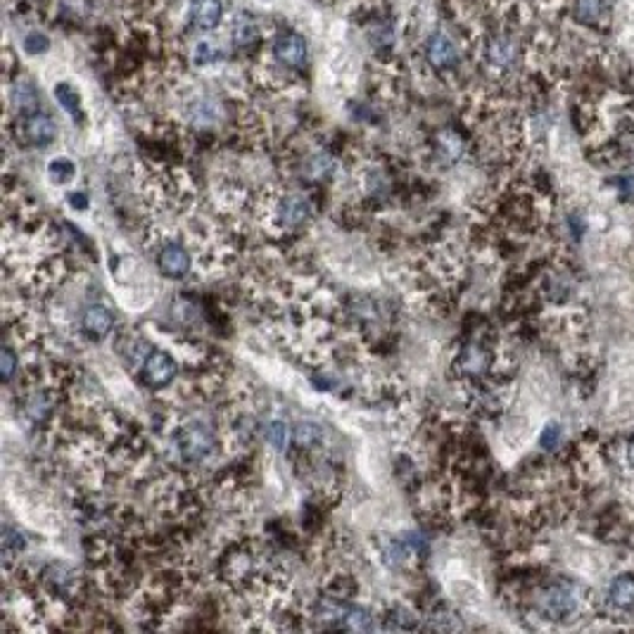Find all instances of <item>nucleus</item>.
I'll list each match as a JSON object with an SVG mask.
<instances>
[{"label":"nucleus","instance_id":"f257e3e1","mask_svg":"<svg viewBox=\"0 0 634 634\" xmlns=\"http://www.w3.org/2000/svg\"><path fill=\"white\" fill-rule=\"evenodd\" d=\"M578 587L568 582H549L535 594L537 613L547 620H570L580 610Z\"/></svg>","mask_w":634,"mask_h":634},{"label":"nucleus","instance_id":"f03ea898","mask_svg":"<svg viewBox=\"0 0 634 634\" xmlns=\"http://www.w3.org/2000/svg\"><path fill=\"white\" fill-rule=\"evenodd\" d=\"M172 442L179 459L185 463L207 461L216 450V435L203 423L179 425L172 432Z\"/></svg>","mask_w":634,"mask_h":634},{"label":"nucleus","instance_id":"7ed1b4c3","mask_svg":"<svg viewBox=\"0 0 634 634\" xmlns=\"http://www.w3.org/2000/svg\"><path fill=\"white\" fill-rule=\"evenodd\" d=\"M266 216L269 222L276 223L278 231H297L314 216V207L309 203V197L290 193V195L276 197L272 207H266Z\"/></svg>","mask_w":634,"mask_h":634},{"label":"nucleus","instance_id":"20e7f679","mask_svg":"<svg viewBox=\"0 0 634 634\" xmlns=\"http://www.w3.org/2000/svg\"><path fill=\"white\" fill-rule=\"evenodd\" d=\"M428 554V544L416 532H404L401 537H394L390 542L382 544L381 556L382 560L392 568H407L419 563L423 556Z\"/></svg>","mask_w":634,"mask_h":634},{"label":"nucleus","instance_id":"39448f33","mask_svg":"<svg viewBox=\"0 0 634 634\" xmlns=\"http://www.w3.org/2000/svg\"><path fill=\"white\" fill-rule=\"evenodd\" d=\"M179 376V362L169 354V352L153 350L148 357L143 359L141 366V381L145 388L162 390L169 388Z\"/></svg>","mask_w":634,"mask_h":634},{"label":"nucleus","instance_id":"423d86ee","mask_svg":"<svg viewBox=\"0 0 634 634\" xmlns=\"http://www.w3.org/2000/svg\"><path fill=\"white\" fill-rule=\"evenodd\" d=\"M494 362H497V357H494V352L490 347L482 345V342H469V345L461 347L454 366L463 378L480 381V378L490 376V371L494 369Z\"/></svg>","mask_w":634,"mask_h":634},{"label":"nucleus","instance_id":"0eeeda50","mask_svg":"<svg viewBox=\"0 0 634 634\" xmlns=\"http://www.w3.org/2000/svg\"><path fill=\"white\" fill-rule=\"evenodd\" d=\"M272 53L276 57L278 64H283L288 69H302L307 64V41H304L297 31H281L276 38H273Z\"/></svg>","mask_w":634,"mask_h":634},{"label":"nucleus","instance_id":"6e6552de","mask_svg":"<svg viewBox=\"0 0 634 634\" xmlns=\"http://www.w3.org/2000/svg\"><path fill=\"white\" fill-rule=\"evenodd\" d=\"M191 253H188V247H185L183 243L166 241L164 245L157 250V269L162 272V276L179 281V278H185L191 273Z\"/></svg>","mask_w":634,"mask_h":634},{"label":"nucleus","instance_id":"1a4fd4ad","mask_svg":"<svg viewBox=\"0 0 634 634\" xmlns=\"http://www.w3.org/2000/svg\"><path fill=\"white\" fill-rule=\"evenodd\" d=\"M425 60L435 72H450L459 64V48L447 34L435 31L425 41Z\"/></svg>","mask_w":634,"mask_h":634},{"label":"nucleus","instance_id":"9d476101","mask_svg":"<svg viewBox=\"0 0 634 634\" xmlns=\"http://www.w3.org/2000/svg\"><path fill=\"white\" fill-rule=\"evenodd\" d=\"M518 55H520L518 41L509 34H494L492 38H487L485 62L497 72H509L518 62Z\"/></svg>","mask_w":634,"mask_h":634},{"label":"nucleus","instance_id":"9b49d317","mask_svg":"<svg viewBox=\"0 0 634 634\" xmlns=\"http://www.w3.org/2000/svg\"><path fill=\"white\" fill-rule=\"evenodd\" d=\"M45 589L50 591V597H55L57 601H69L79 594V578L72 568L62 566V563H53L41 575Z\"/></svg>","mask_w":634,"mask_h":634},{"label":"nucleus","instance_id":"f8f14e48","mask_svg":"<svg viewBox=\"0 0 634 634\" xmlns=\"http://www.w3.org/2000/svg\"><path fill=\"white\" fill-rule=\"evenodd\" d=\"M22 138H25L29 145H36V148H45L57 138V126L53 122L50 114L45 112H29V114H22Z\"/></svg>","mask_w":634,"mask_h":634},{"label":"nucleus","instance_id":"ddd939ff","mask_svg":"<svg viewBox=\"0 0 634 634\" xmlns=\"http://www.w3.org/2000/svg\"><path fill=\"white\" fill-rule=\"evenodd\" d=\"M112 328H114V316H112L110 309L103 307V304H88V307L81 312V332H84L86 338L100 342V340H105L107 335H110Z\"/></svg>","mask_w":634,"mask_h":634},{"label":"nucleus","instance_id":"4468645a","mask_svg":"<svg viewBox=\"0 0 634 634\" xmlns=\"http://www.w3.org/2000/svg\"><path fill=\"white\" fill-rule=\"evenodd\" d=\"M25 413L34 425H44L55 413V394L45 388H34L25 397Z\"/></svg>","mask_w":634,"mask_h":634},{"label":"nucleus","instance_id":"2eb2a0df","mask_svg":"<svg viewBox=\"0 0 634 634\" xmlns=\"http://www.w3.org/2000/svg\"><path fill=\"white\" fill-rule=\"evenodd\" d=\"M188 13H191V22L195 29L214 31L222 25L223 5L222 0H191Z\"/></svg>","mask_w":634,"mask_h":634},{"label":"nucleus","instance_id":"dca6fc26","mask_svg":"<svg viewBox=\"0 0 634 634\" xmlns=\"http://www.w3.org/2000/svg\"><path fill=\"white\" fill-rule=\"evenodd\" d=\"M606 601L616 613H634V575L622 573L609 585Z\"/></svg>","mask_w":634,"mask_h":634},{"label":"nucleus","instance_id":"f3484780","mask_svg":"<svg viewBox=\"0 0 634 634\" xmlns=\"http://www.w3.org/2000/svg\"><path fill=\"white\" fill-rule=\"evenodd\" d=\"M382 629H419L421 620L416 610L409 609L407 604H392L382 613Z\"/></svg>","mask_w":634,"mask_h":634},{"label":"nucleus","instance_id":"a211bd4d","mask_svg":"<svg viewBox=\"0 0 634 634\" xmlns=\"http://www.w3.org/2000/svg\"><path fill=\"white\" fill-rule=\"evenodd\" d=\"M231 36H233V44L241 45V48L254 45L259 41L257 19L250 13H238L233 17V25H231Z\"/></svg>","mask_w":634,"mask_h":634},{"label":"nucleus","instance_id":"6ab92c4d","mask_svg":"<svg viewBox=\"0 0 634 634\" xmlns=\"http://www.w3.org/2000/svg\"><path fill=\"white\" fill-rule=\"evenodd\" d=\"M26 549V537L25 532H19L13 525H5L3 528V535H0V554L5 560V568H10L15 559H19V554Z\"/></svg>","mask_w":634,"mask_h":634},{"label":"nucleus","instance_id":"aec40b11","mask_svg":"<svg viewBox=\"0 0 634 634\" xmlns=\"http://www.w3.org/2000/svg\"><path fill=\"white\" fill-rule=\"evenodd\" d=\"M378 628H381V620H378V616H373V610L350 604L345 616V629H350V632H373Z\"/></svg>","mask_w":634,"mask_h":634},{"label":"nucleus","instance_id":"412c9836","mask_svg":"<svg viewBox=\"0 0 634 634\" xmlns=\"http://www.w3.org/2000/svg\"><path fill=\"white\" fill-rule=\"evenodd\" d=\"M13 105L17 107L22 114L38 110V91L36 86L26 79H17L13 86Z\"/></svg>","mask_w":634,"mask_h":634},{"label":"nucleus","instance_id":"4be33fe9","mask_svg":"<svg viewBox=\"0 0 634 634\" xmlns=\"http://www.w3.org/2000/svg\"><path fill=\"white\" fill-rule=\"evenodd\" d=\"M53 93H55V100L60 103V107L64 112H67L69 117L81 119V114H84V110H81V95L79 91H76L72 84H67V81H60V84H55V88H53Z\"/></svg>","mask_w":634,"mask_h":634},{"label":"nucleus","instance_id":"5701e85b","mask_svg":"<svg viewBox=\"0 0 634 634\" xmlns=\"http://www.w3.org/2000/svg\"><path fill=\"white\" fill-rule=\"evenodd\" d=\"M609 15L606 0H575V17L582 25H599Z\"/></svg>","mask_w":634,"mask_h":634},{"label":"nucleus","instance_id":"b1692460","mask_svg":"<svg viewBox=\"0 0 634 634\" xmlns=\"http://www.w3.org/2000/svg\"><path fill=\"white\" fill-rule=\"evenodd\" d=\"M264 438L273 450L283 454V451H288L290 442H292V432H290V425L283 419H272L264 428Z\"/></svg>","mask_w":634,"mask_h":634},{"label":"nucleus","instance_id":"393cba45","mask_svg":"<svg viewBox=\"0 0 634 634\" xmlns=\"http://www.w3.org/2000/svg\"><path fill=\"white\" fill-rule=\"evenodd\" d=\"M463 150H466V145H463L461 136H459L456 131H440L438 154L444 162H459L461 160Z\"/></svg>","mask_w":634,"mask_h":634},{"label":"nucleus","instance_id":"a878e982","mask_svg":"<svg viewBox=\"0 0 634 634\" xmlns=\"http://www.w3.org/2000/svg\"><path fill=\"white\" fill-rule=\"evenodd\" d=\"M292 442L300 450H314L323 442V431L316 423H297L295 431H292Z\"/></svg>","mask_w":634,"mask_h":634},{"label":"nucleus","instance_id":"bb28decb","mask_svg":"<svg viewBox=\"0 0 634 634\" xmlns=\"http://www.w3.org/2000/svg\"><path fill=\"white\" fill-rule=\"evenodd\" d=\"M304 172H307V176L312 181H323V179H328L332 172H335V160H332L328 153H316L307 160Z\"/></svg>","mask_w":634,"mask_h":634},{"label":"nucleus","instance_id":"cd10ccee","mask_svg":"<svg viewBox=\"0 0 634 634\" xmlns=\"http://www.w3.org/2000/svg\"><path fill=\"white\" fill-rule=\"evenodd\" d=\"M48 176L50 181L57 185L69 183V181L76 176V164L69 160V157H55V160H50L48 164Z\"/></svg>","mask_w":634,"mask_h":634},{"label":"nucleus","instance_id":"c85d7f7f","mask_svg":"<svg viewBox=\"0 0 634 634\" xmlns=\"http://www.w3.org/2000/svg\"><path fill=\"white\" fill-rule=\"evenodd\" d=\"M22 50L31 57L45 55L50 50V38L45 36L44 31H29L25 36V41H22Z\"/></svg>","mask_w":634,"mask_h":634},{"label":"nucleus","instance_id":"c756f323","mask_svg":"<svg viewBox=\"0 0 634 634\" xmlns=\"http://www.w3.org/2000/svg\"><path fill=\"white\" fill-rule=\"evenodd\" d=\"M223 57L222 48L216 44H210V41H203V44L195 45V53H193V62L197 67H210L214 62H219Z\"/></svg>","mask_w":634,"mask_h":634},{"label":"nucleus","instance_id":"7c9ffc66","mask_svg":"<svg viewBox=\"0 0 634 634\" xmlns=\"http://www.w3.org/2000/svg\"><path fill=\"white\" fill-rule=\"evenodd\" d=\"M19 369V357L15 354V350L10 345L3 347V354H0V371H3V381L10 382L15 378Z\"/></svg>","mask_w":634,"mask_h":634},{"label":"nucleus","instance_id":"2f4dec72","mask_svg":"<svg viewBox=\"0 0 634 634\" xmlns=\"http://www.w3.org/2000/svg\"><path fill=\"white\" fill-rule=\"evenodd\" d=\"M560 438H563V431H560L559 423H549L547 428L542 431V435H540V444H542L544 450L551 451L556 450L560 444Z\"/></svg>","mask_w":634,"mask_h":634},{"label":"nucleus","instance_id":"473e14b6","mask_svg":"<svg viewBox=\"0 0 634 634\" xmlns=\"http://www.w3.org/2000/svg\"><path fill=\"white\" fill-rule=\"evenodd\" d=\"M67 203H69V207L72 210H76V212H84V210H88V197H86V193H69L67 195Z\"/></svg>","mask_w":634,"mask_h":634},{"label":"nucleus","instance_id":"72a5a7b5","mask_svg":"<svg viewBox=\"0 0 634 634\" xmlns=\"http://www.w3.org/2000/svg\"><path fill=\"white\" fill-rule=\"evenodd\" d=\"M620 459H622V463L628 466V471H632V473H634V438L628 440V442L622 444Z\"/></svg>","mask_w":634,"mask_h":634}]
</instances>
